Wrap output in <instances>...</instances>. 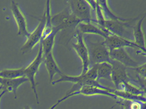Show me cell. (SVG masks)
I'll list each match as a JSON object with an SVG mask.
<instances>
[{
    "instance_id": "13",
    "label": "cell",
    "mask_w": 146,
    "mask_h": 109,
    "mask_svg": "<svg viewBox=\"0 0 146 109\" xmlns=\"http://www.w3.org/2000/svg\"><path fill=\"white\" fill-rule=\"evenodd\" d=\"M111 59L119 62L126 68L135 69L140 65V64L134 60L129 54L125 48L117 49L110 52Z\"/></svg>"
},
{
    "instance_id": "23",
    "label": "cell",
    "mask_w": 146,
    "mask_h": 109,
    "mask_svg": "<svg viewBox=\"0 0 146 109\" xmlns=\"http://www.w3.org/2000/svg\"><path fill=\"white\" fill-rule=\"evenodd\" d=\"M25 76L24 68L5 69L0 71V77L4 78H19Z\"/></svg>"
},
{
    "instance_id": "24",
    "label": "cell",
    "mask_w": 146,
    "mask_h": 109,
    "mask_svg": "<svg viewBox=\"0 0 146 109\" xmlns=\"http://www.w3.org/2000/svg\"><path fill=\"white\" fill-rule=\"evenodd\" d=\"M134 70L136 72L137 74V77L146 80V63L140 64Z\"/></svg>"
},
{
    "instance_id": "11",
    "label": "cell",
    "mask_w": 146,
    "mask_h": 109,
    "mask_svg": "<svg viewBox=\"0 0 146 109\" xmlns=\"http://www.w3.org/2000/svg\"><path fill=\"white\" fill-rule=\"evenodd\" d=\"M104 42L109 52L117 49L131 47L139 49L140 51L145 55V54L141 52L140 47L133 41L123 38L114 34H110L106 38L104 39Z\"/></svg>"
},
{
    "instance_id": "9",
    "label": "cell",
    "mask_w": 146,
    "mask_h": 109,
    "mask_svg": "<svg viewBox=\"0 0 146 109\" xmlns=\"http://www.w3.org/2000/svg\"><path fill=\"white\" fill-rule=\"evenodd\" d=\"M111 64L112 66L111 81L115 86L116 89H118L120 85L125 82L131 83L132 80L125 66L119 62L112 60Z\"/></svg>"
},
{
    "instance_id": "8",
    "label": "cell",
    "mask_w": 146,
    "mask_h": 109,
    "mask_svg": "<svg viewBox=\"0 0 146 109\" xmlns=\"http://www.w3.org/2000/svg\"><path fill=\"white\" fill-rule=\"evenodd\" d=\"M75 37L76 41L75 43H72V47L82 60V70L81 74H83L90 68L88 52L84 42L83 35L76 31Z\"/></svg>"
},
{
    "instance_id": "22",
    "label": "cell",
    "mask_w": 146,
    "mask_h": 109,
    "mask_svg": "<svg viewBox=\"0 0 146 109\" xmlns=\"http://www.w3.org/2000/svg\"><path fill=\"white\" fill-rule=\"evenodd\" d=\"M118 90H123L137 96H146L145 90H143L130 82H125L123 83L120 85Z\"/></svg>"
},
{
    "instance_id": "20",
    "label": "cell",
    "mask_w": 146,
    "mask_h": 109,
    "mask_svg": "<svg viewBox=\"0 0 146 109\" xmlns=\"http://www.w3.org/2000/svg\"><path fill=\"white\" fill-rule=\"evenodd\" d=\"M103 16L106 20H121L128 21L130 19H126L117 16L113 12L108 6L107 1H97Z\"/></svg>"
},
{
    "instance_id": "18",
    "label": "cell",
    "mask_w": 146,
    "mask_h": 109,
    "mask_svg": "<svg viewBox=\"0 0 146 109\" xmlns=\"http://www.w3.org/2000/svg\"><path fill=\"white\" fill-rule=\"evenodd\" d=\"M44 13L45 15V23L42 32V39L48 36L53 31V27L52 22V7L51 1H46Z\"/></svg>"
},
{
    "instance_id": "27",
    "label": "cell",
    "mask_w": 146,
    "mask_h": 109,
    "mask_svg": "<svg viewBox=\"0 0 146 109\" xmlns=\"http://www.w3.org/2000/svg\"><path fill=\"white\" fill-rule=\"evenodd\" d=\"M24 109H32L30 106H25V107Z\"/></svg>"
},
{
    "instance_id": "6",
    "label": "cell",
    "mask_w": 146,
    "mask_h": 109,
    "mask_svg": "<svg viewBox=\"0 0 146 109\" xmlns=\"http://www.w3.org/2000/svg\"><path fill=\"white\" fill-rule=\"evenodd\" d=\"M45 23V15L43 12V15L40 20V22L35 29L30 32L27 37L24 44L21 49L23 53H29L32 50L36 45L40 44L42 39V32Z\"/></svg>"
},
{
    "instance_id": "25",
    "label": "cell",
    "mask_w": 146,
    "mask_h": 109,
    "mask_svg": "<svg viewBox=\"0 0 146 109\" xmlns=\"http://www.w3.org/2000/svg\"><path fill=\"white\" fill-rule=\"evenodd\" d=\"M62 101L60 99L58 100L55 104H54L53 105H52V106H51V107H50L49 109H55V108L60 104H61V103H62Z\"/></svg>"
},
{
    "instance_id": "10",
    "label": "cell",
    "mask_w": 146,
    "mask_h": 109,
    "mask_svg": "<svg viewBox=\"0 0 146 109\" xmlns=\"http://www.w3.org/2000/svg\"><path fill=\"white\" fill-rule=\"evenodd\" d=\"M11 11L17 26L18 34L19 35L28 37L30 32L28 30L26 17L22 12L18 3L15 1H11Z\"/></svg>"
},
{
    "instance_id": "26",
    "label": "cell",
    "mask_w": 146,
    "mask_h": 109,
    "mask_svg": "<svg viewBox=\"0 0 146 109\" xmlns=\"http://www.w3.org/2000/svg\"><path fill=\"white\" fill-rule=\"evenodd\" d=\"M6 92L5 90H1V88H0V101L1 100V98H2L3 95L5 94Z\"/></svg>"
},
{
    "instance_id": "2",
    "label": "cell",
    "mask_w": 146,
    "mask_h": 109,
    "mask_svg": "<svg viewBox=\"0 0 146 109\" xmlns=\"http://www.w3.org/2000/svg\"><path fill=\"white\" fill-rule=\"evenodd\" d=\"M43 60L44 55L40 42L39 45V49L35 58L27 67L24 68L25 76L28 78L29 81L30 83L37 104L39 103V98L37 90V83L36 81V76L39 71L41 65L43 62Z\"/></svg>"
},
{
    "instance_id": "21",
    "label": "cell",
    "mask_w": 146,
    "mask_h": 109,
    "mask_svg": "<svg viewBox=\"0 0 146 109\" xmlns=\"http://www.w3.org/2000/svg\"><path fill=\"white\" fill-rule=\"evenodd\" d=\"M97 72V80L106 79L111 80L112 66L108 62H103L96 65Z\"/></svg>"
},
{
    "instance_id": "4",
    "label": "cell",
    "mask_w": 146,
    "mask_h": 109,
    "mask_svg": "<svg viewBox=\"0 0 146 109\" xmlns=\"http://www.w3.org/2000/svg\"><path fill=\"white\" fill-rule=\"evenodd\" d=\"M136 19H130L128 21L105 20L103 27L112 34L133 41L132 30L130 23Z\"/></svg>"
},
{
    "instance_id": "3",
    "label": "cell",
    "mask_w": 146,
    "mask_h": 109,
    "mask_svg": "<svg viewBox=\"0 0 146 109\" xmlns=\"http://www.w3.org/2000/svg\"><path fill=\"white\" fill-rule=\"evenodd\" d=\"M68 7L72 14L80 22H92L94 19L92 14V8L85 0L67 1Z\"/></svg>"
},
{
    "instance_id": "17",
    "label": "cell",
    "mask_w": 146,
    "mask_h": 109,
    "mask_svg": "<svg viewBox=\"0 0 146 109\" xmlns=\"http://www.w3.org/2000/svg\"><path fill=\"white\" fill-rule=\"evenodd\" d=\"M145 17L146 16L144 15L139 20L132 29L133 41L140 47L141 52L144 54L146 52L145 37L142 26Z\"/></svg>"
},
{
    "instance_id": "7",
    "label": "cell",
    "mask_w": 146,
    "mask_h": 109,
    "mask_svg": "<svg viewBox=\"0 0 146 109\" xmlns=\"http://www.w3.org/2000/svg\"><path fill=\"white\" fill-rule=\"evenodd\" d=\"M97 80V72L96 65L90 67L84 74L73 76L67 75L64 73L60 76V77L57 80H54L51 84L54 85L62 82H71L74 83H79L84 86V83L88 80Z\"/></svg>"
},
{
    "instance_id": "19",
    "label": "cell",
    "mask_w": 146,
    "mask_h": 109,
    "mask_svg": "<svg viewBox=\"0 0 146 109\" xmlns=\"http://www.w3.org/2000/svg\"><path fill=\"white\" fill-rule=\"evenodd\" d=\"M60 31L58 29L53 28V31L50 35L42 39L41 43L42 47L44 56L53 52V49L55 43V37L57 34Z\"/></svg>"
},
{
    "instance_id": "12",
    "label": "cell",
    "mask_w": 146,
    "mask_h": 109,
    "mask_svg": "<svg viewBox=\"0 0 146 109\" xmlns=\"http://www.w3.org/2000/svg\"><path fill=\"white\" fill-rule=\"evenodd\" d=\"M76 31L82 34L97 35L104 39L111 34L104 27L92 22H80L76 26Z\"/></svg>"
},
{
    "instance_id": "1",
    "label": "cell",
    "mask_w": 146,
    "mask_h": 109,
    "mask_svg": "<svg viewBox=\"0 0 146 109\" xmlns=\"http://www.w3.org/2000/svg\"><path fill=\"white\" fill-rule=\"evenodd\" d=\"M89 58L90 67L103 62L111 63L110 52L103 41H93L88 38H84Z\"/></svg>"
},
{
    "instance_id": "16",
    "label": "cell",
    "mask_w": 146,
    "mask_h": 109,
    "mask_svg": "<svg viewBox=\"0 0 146 109\" xmlns=\"http://www.w3.org/2000/svg\"><path fill=\"white\" fill-rule=\"evenodd\" d=\"M43 62L47 70L49 76V81L51 83L54 81L55 75L58 74L60 76L64 74L56 62L53 52L44 56Z\"/></svg>"
},
{
    "instance_id": "14",
    "label": "cell",
    "mask_w": 146,
    "mask_h": 109,
    "mask_svg": "<svg viewBox=\"0 0 146 109\" xmlns=\"http://www.w3.org/2000/svg\"><path fill=\"white\" fill-rule=\"evenodd\" d=\"M29 81L25 77L19 78L10 79L0 77V88L1 90H5L7 92L13 93L17 98V92L18 89L21 86Z\"/></svg>"
},
{
    "instance_id": "15",
    "label": "cell",
    "mask_w": 146,
    "mask_h": 109,
    "mask_svg": "<svg viewBox=\"0 0 146 109\" xmlns=\"http://www.w3.org/2000/svg\"><path fill=\"white\" fill-rule=\"evenodd\" d=\"M73 93L74 96L79 95L88 96L100 95L107 96L116 99L119 98L116 95L108 90L102 89L96 87L87 85L82 86L79 90L73 92Z\"/></svg>"
},
{
    "instance_id": "5",
    "label": "cell",
    "mask_w": 146,
    "mask_h": 109,
    "mask_svg": "<svg viewBox=\"0 0 146 109\" xmlns=\"http://www.w3.org/2000/svg\"><path fill=\"white\" fill-rule=\"evenodd\" d=\"M52 22L53 28L61 31L71 26L76 27L80 21L72 14L68 7L52 15Z\"/></svg>"
}]
</instances>
